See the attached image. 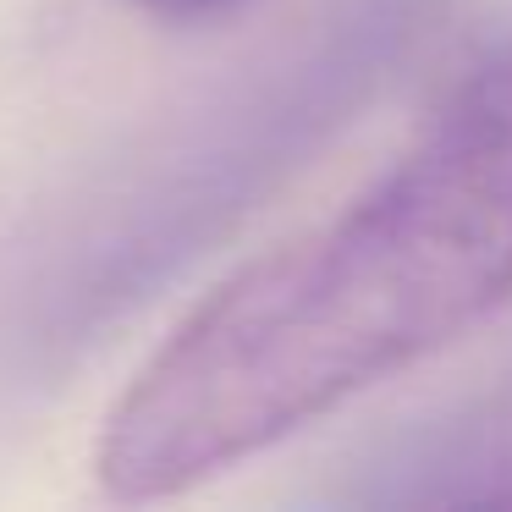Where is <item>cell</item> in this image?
I'll use <instances>...</instances> for the list:
<instances>
[{
  "label": "cell",
  "instance_id": "cell-1",
  "mask_svg": "<svg viewBox=\"0 0 512 512\" xmlns=\"http://www.w3.org/2000/svg\"><path fill=\"white\" fill-rule=\"evenodd\" d=\"M512 292V45L331 221L237 270L122 391L105 496L160 501L430 358Z\"/></svg>",
  "mask_w": 512,
  "mask_h": 512
},
{
  "label": "cell",
  "instance_id": "cell-2",
  "mask_svg": "<svg viewBox=\"0 0 512 512\" xmlns=\"http://www.w3.org/2000/svg\"><path fill=\"white\" fill-rule=\"evenodd\" d=\"M402 34H413V0H353L331 34L259 83L248 105L215 116L188 155L155 171L149 193L122 204L116 232L83 248V276L72 287L78 320L138 298V287L193 254V243L215 232L237 199L281 166L287 149H303L314 133L342 122L358 94H369L380 67L397 56Z\"/></svg>",
  "mask_w": 512,
  "mask_h": 512
},
{
  "label": "cell",
  "instance_id": "cell-3",
  "mask_svg": "<svg viewBox=\"0 0 512 512\" xmlns=\"http://www.w3.org/2000/svg\"><path fill=\"white\" fill-rule=\"evenodd\" d=\"M413 474H424V485L413 479L397 501H512V430L441 446Z\"/></svg>",
  "mask_w": 512,
  "mask_h": 512
},
{
  "label": "cell",
  "instance_id": "cell-4",
  "mask_svg": "<svg viewBox=\"0 0 512 512\" xmlns=\"http://www.w3.org/2000/svg\"><path fill=\"white\" fill-rule=\"evenodd\" d=\"M144 6L160 17H215L226 6H237V0H144Z\"/></svg>",
  "mask_w": 512,
  "mask_h": 512
}]
</instances>
